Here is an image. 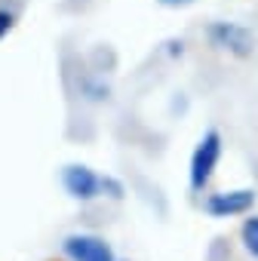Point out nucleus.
<instances>
[{
    "label": "nucleus",
    "instance_id": "8",
    "mask_svg": "<svg viewBox=\"0 0 258 261\" xmlns=\"http://www.w3.org/2000/svg\"><path fill=\"white\" fill-rule=\"evenodd\" d=\"M16 28V13L13 10H4V7H0V40H4L10 31Z\"/></svg>",
    "mask_w": 258,
    "mask_h": 261
},
{
    "label": "nucleus",
    "instance_id": "6",
    "mask_svg": "<svg viewBox=\"0 0 258 261\" xmlns=\"http://www.w3.org/2000/svg\"><path fill=\"white\" fill-rule=\"evenodd\" d=\"M240 240H243V249L258 261V215H249L240 227Z\"/></svg>",
    "mask_w": 258,
    "mask_h": 261
},
{
    "label": "nucleus",
    "instance_id": "1",
    "mask_svg": "<svg viewBox=\"0 0 258 261\" xmlns=\"http://www.w3.org/2000/svg\"><path fill=\"white\" fill-rule=\"evenodd\" d=\"M221 151H224V139L218 129H206L200 136L197 148L191 151V163H188V185L194 194L206 191V185L212 181L218 163H221Z\"/></svg>",
    "mask_w": 258,
    "mask_h": 261
},
{
    "label": "nucleus",
    "instance_id": "2",
    "mask_svg": "<svg viewBox=\"0 0 258 261\" xmlns=\"http://www.w3.org/2000/svg\"><path fill=\"white\" fill-rule=\"evenodd\" d=\"M206 37L215 49H221L234 59H252V53H255V34L240 22H212L206 28Z\"/></svg>",
    "mask_w": 258,
    "mask_h": 261
},
{
    "label": "nucleus",
    "instance_id": "3",
    "mask_svg": "<svg viewBox=\"0 0 258 261\" xmlns=\"http://www.w3.org/2000/svg\"><path fill=\"white\" fill-rule=\"evenodd\" d=\"M258 203V191L252 188H234V191H215L206 197L203 209L212 218H237V215H249Z\"/></svg>",
    "mask_w": 258,
    "mask_h": 261
},
{
    "label": "nucleus",
    "instance_id": "4",
    "mask_svg": "<svg viewBox=\"0 0 258 261\" xmlns=\"http://www.w3.org/2000/svg\"><path fill=\"white\" fill-rule=\"evenodd\" d=\"M62 188L77 203H92L101 197V175L86 163H68L62 169Z\"/></svg>",
    "mask_w": 258,
    "mask_h": 261
},
{
    "label": "nucleus",
    "instance_id": "9",
    "mask_svg": "<svg viewBox=\"0 0 258 261\" xmlns=\"http://www.w3.org/2000/svg\"><path fill=\"white\" fill-rule=\"evenodd\" d=\"M191 4H197V0H160V7H166V10H182V7H191Z\"/></svg>",
    "mask_w": 258,
    "mask_h": 261
},
{
    "label": "nucleus",
    "instance_id": "5",
    "mask_svg": "<svg viewBox=\"0 0 258 261\" xmlns=\"http://www.w3.org/2000/svg\"><path fill=\"white\" fill-rule=\"evenodd\" d=\"M62 252L71 261H117L111 243L95 233H68L62 240Z\"/></svg>",
    "mask_w": 258,
    "mask_h": 261
},
{
    "label": "nucleus",
    "instance_id": "7",
    "mask_svg": "<svg viewBox=\"0 0 258 261\" xmlns=\"http://www.w3.org/2000/svg\"><path fill=\"white\" fill-rule=\"evenodd\" d=\"M101 197H111V200H123L126 197V188L120 178L114 175H101Z\"/></svg>",
    "mask_w": 258,
    "mask_h": 261
}]
</instances>
